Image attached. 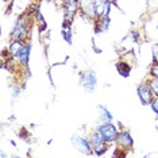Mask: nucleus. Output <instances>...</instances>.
Returning a JSON list of instances; mask_svg holds the SVG:
<instances>
[{"label":"nucleus","instance_id":"19","mask_svg":"<svg viewBox=\"0 0 158 158\" xmlns=\"http://www.w3.org/2000/svg\"><path fill=\"white\" fill-rule=\"evenodd\" d=\"M149 76L158 77V64H152V66H150V70H149Z\"/></svg>","mask_w":158,"mask_h":158},{"label":"nucleus","instance_id":"18","mask_svg":"<svg viewBox=\"0 0 158 158\" xmlns=\"http://www.w3.org/2000/svg\"><path fill=\"white\" fill-rule=\"evenodd\" d=\"M150 108L153 110V112L158 116V96H154V99L150 103Z\"/></svg>","mask_w":158,"mask_h":158},{"label":"nucleus","instance_id":"15","mask_svg":"<svg viewBox=\"0 0 158 158\" xmlns=\"http://www.w3.org/2000/svg\"><path fill=\"white\" fill-rule=\"evenodd\" d=\"M98 111H99V120L100 122H114V115L107 107L98 106Z\"/></svg>","mask_w":158,"mask_h":158},{"label":"nucleus","instance_id":"10","mask_svg":"<svg viewBox=\"0 0 158 158\" xmlns=\"http://www.w3.org/2000/svg\"><path fill=\"white\" fill-rule=\"evenodd\" d=\"M78 6H80L78 15L88 19L92 23L95 22V0H78Z\"/></svg>","mask_w":158,"mask_h":158},{"label":"nucleus","instance_id":"13","mask_svg":"<svg viewBox=\"0 0 158 158\" xmlns=\"http://www.w3.org/2000/svg\"><path fill=\"white\" fill-rule=\"evenodd\" d=\"M61 35H62L64 41H65L68 45H72V41H73V30H72V23L68 22V20H65V19L62 20V26H61Z\"/></svg>","mask_w":158,"mask_h":158},{"label":"nucleus","instance_id":"22","mask_svg":"<svg viewBox=\"0 0 158 158\" xmlns=\"http://www.w3.org/2000/svg\"><path fill=\"white\" fill-rule=\"evenodd\" d=\"M10 143H11L14 147H16V142H15V141H12V139H11V141H10Z\"/></svg>","mask_w":158,"mask_h":158},{"label":"nucleus","instance_id":"14","mask_svg":"<svg viewBox=\"0 0 158 158\" xmlns=\"http://www.w3.org/2000/svg\"><path fill=\"white\" fill-rule=\"evenodd\" d=\"M115 68H116L118 73H119L122 77H124V78L130 77V73H131V69H132L130 62L120 60V61H118V62L115 64Z\"/></svg>","mask_w":158,"mask_h":158},{"label":"nucleus","instance_id":"20","mask_svg":"<svg viewBox=\"0 0 158 158\" xmlns=\"http://www.w3.org/2000/svg\"><path fill=\"white\" fill-rule=\"evenodd\" d=\"M132 37H134V42H138V33L132 31Z\"/></svg>","mask_w":158,"mask_h":158},{"label":"nucleus","instance_id":"17","mask_svg":"<svg viewBox=\"0 0 158 158\" xmlns=\"http://www.w3.org/2000/svg\"><path fill=\"white\" fill-rule=\"evenodd\" d=\"M152 64H158V44L152 45Z\"/></svg>","mask_w":158,"mask_h":158},{"label":"nucleus","instance_id":"21","mask_svg":"<svg viewBox=\"0 0 158 158\" xmlns=\"http://www.w3.org/2000/svg\"><path fill=\"white\" fill-rule=\"evenodd\" d=\"M107 2L112 3V4H114V6H118V0H107Z\"/></svg>","mask_w":158,"mask_h":158},{"label":"nucleus","instance_id":"16","mask_svg":"<svg viewBox=\"0 0 158 158\" xmlns=\"http://www.w3.org/2000/svg\"><path fill=\"white\" fill-rule=\"evenodd\" d=\"M147 84L150 85L152 91L154 93V96H158V77H153V76H149L147 77Z\"/></svg>","mask_w":158,"mask_h":158},{"label":"nucleus","instance_id":"12","mask_svg":"<svg viewBox=\"0 0 158 158\" xmlns=\"http://www.w3.org/2000/svg\"><path fill=\"white\" fill-rule=\"evenodd\" d=\"M111 26V16H103V18H98L93 22V30L95 34H103L107 33L110 30Z\"/></svg>","mask_w":158,"mask_h":158},{"label":"nucleus","instance_id":"4","mask_svg":"<svg viewBox=\"0 0 158 158\" xmlns=\"http://www.w3.org/2000/svg\"><path fill=\"white\" fill-rule=\"evenodd\" d=\"M96 130L100 132V135L106 139L110 145H115V141L119 134V128L115 126L112 122H100Z\"/></svg>","mask_w":158,"mask_h":158},{"label":"nucleus","instance_id":"2","mask_svg":"<svg viewBox=\"0 0 158 158\" xmlns=\"http://www.w3.org/2000/svg\"><path fill=\"white\" fill-rule=\"evenodd\" d=\"M89 142H91V146H92V150H93V156H104L110 149V143L100 135V132L96 130H93L89 135Z\"/></svg>","mask_w":158,"mask_h":158},{"label":"nucleus","instance_id":"23","mask_svg":"<svg viewBox=\"0 0 158 158\" xmlns=\"http://www.w3.org/2000/svg\"><path fill=\"white\" fill-rule=\"evenodd\" d=\"M8 2H10V3H12V2H14V0H8Z\"/></svg>","mask_w":158,"mask_h":158},{"label":"nucleus","instance_id":"6","mask_svg":"<svg viewBox=\"0 0 158 158\" xmlns=\"http://www.w3.org/2000/svg\"><path fill=\"white\" fill-rule=\"evenodd\" d=\"M30 54H31V42L26 41V42H23L22 48L16 52V54L14 57H11V58L15 61L18 66L28 68V62H30Z\"/></svg>","mask_w":158,"mask_h":158},{"label":"nucleus","instance_id":"5","mask_svg":"<svg viewBox=\"0 0 158 158\" xmlns=\"http://www.w3.org/2000/svg\"><path fill=\"white\" fill-rule=\"evenodd\" d=\"M61 8H62L64 19L68 22L73 23L74 18L80 12V6H78V0H60Z\"/></svg>","mask_w":158,"mask_h":158},{"label":"nucleus","instance_id":"8","mask_svg":"<svg viewBox=\"0 0 158 158\" xmlns=\"http://www.w3.org/2000/svg\"><path fill=\"white\" fill-rule=\"evenodd\" d=\"M115 147L123 150V152L128 153V150H132L134 147V138H132L131 132L128 130H119V134H118V138L115 141Z\"/></svg>","mask_w":158,"mask_h":158},{"label":"nucleus","instance_id":"7","mask_svg":"<svg viewBox=\"0 0 158 158\" xmlns=\"http://www.w3.org/2000/svg\"><path fill=\"white\" fill-rule=\"evenodd\" d=\"M72 145L77 150L78 153L85 154V156H93V150L89 142V136H82V135H73L72 136Z\"/></svg>","mask_w":158,"mask_h":158},{"label":"nucleus","instance_id":"11","mask_svg":"<svg viewBox=\"0 0 158 158\" xmlns=\"http://www.w3.org/2000/svg\"><path fill=\"white\" fill-rule=\"evenodd\" d=\"M112 3L107 2V0H95V16L103 18V16H110L111 10H112Z\"/></svg>","mask_w":158,"mask_h":158},{"label":"nucleus","instance_id":"3","mask_svg":"<svg viewBox=\"0 0 158 158\" xmlns=\"http://www.w3.org/2000/svg\"><path fill=\"white\" fill-rule=\"evenodd\" d=\"M78 82H80V87L84 89L85 92L92 93L98 88V76L96 73L91 69L88 70H82L78 74Z\"/></svg>","mask_w":158,"mask_h":158},{"label":"nucleus","instance_id":"1","mask_svg":"<svg viewBox=\"0 0 158 158\" xmlns=\"http://www.w3.org/2000/svg\"><path fill=\"white\" fill-rule=\"evenodd\" d=\"M34 19H35V16H33L28 11L23 12L22 15L16 19L11 34H10V38L16 39V41H23V42L30 41Z\"/></svg>","mask_w":158,"mask_h":158},{"label":"nucleus","instance_id":"9","mask_svg":"<svg viewBox=\"0 0 158 158\" xmlns=\"http://www.w3.org/2000/svg\"><path fill=\"white\" fill-rule=\"evenodd\" d=\"M136 95H138V99L142 106H150L152 100L154 99V93L150 88V85L147 84V81L141 82L136 87Z\"/></svg>","mask_w":158,"mask_h":158}]
</instances>
